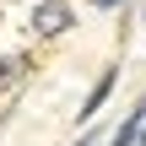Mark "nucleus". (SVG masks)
<instances>
[{
	"instance_id": "obj_1",
	"label": "nucleus",
	"mask_w": 146,
	"mask_h": 146,
	"mask_svg": "<svg viewBox=\"0 0 146 146\" xmlns=\"http://www.w3.org/2000/svg\"><path fill=\"white\" fill-rule=\"evenodd\" d=\"M33 38H60L76 27V5L70 0H33V16H27Z\"/></svg>"
},
{
	"instance_id": "obj_2",
	"label": "nucleus",
	"mask_w": 146,
	"mask_h": 146,
	"mask_svg": "<svg viewBox=\"0 0 146 146\" xmlns=\"http://www.w3.org/2000/svg\"><path fill=\"white\" fill-rule=\"evenodd\" d=\"M114 81H119V70H114V65H108V70H103V76L92 81V92H87V98H81V108H76V119H81V125L103 114V103L114 98Z\"/></svg>"
},
{
	"instance_id": "obj_3",
	"label": "nucleus",
	"mask_w": 146,
	"mask_h": 146,
	"mask_svg": "<svg viewBox=\"0 0 146 146\" xmlns=\"http://www.w3.org/2000/svg\"><path fill=\"white\" fill-rule=\"evenodd\" d=\"M108 146H146V98L130 108V119H125V125L108 135Z\"/></svg>"
},
{
	"instance_id": "obj_4",
	"label": "nucleus",
	"mask_w": 146,
	"mask_h": 146,
	"mask_svg": "<svg viewBox=\"0 0 146 146\" xmlns=\"http://www.w3.org/2000/svg\"><path fill=\"white\" fill-rule=\"evenodd\" d=\"M27 76H33V54H22V49L16 54H0V92H16Z\"/></svg>"
},
{
	"instance_id": "obj_5",
	"label": "nucleus",
	"mask_w": 146,
	"mask_h": 146,
	"mask_svg": "<svg viewBox=\"0 0 146 146\" xmlns=\"http://www.w3.org/2000/svg\"><path fill=\"white\" fill-rule=\"evenodd\" d=\"M125 0H92V11H119Z\"/></svg>"
},
{
	"instance_id": "obj_6",
	"label": "nucleus",
	"mask_w": 146,
	"mask_h": 146,
	"mask_svg": "<svg viewBox=\"0 0 146 146\" xmlns=\"http://www.w3.org/2000/svg\"><path fill=\"white\" fill-rule=\"evenodd\" d=\"M141 27H146V5H141Z\"/></svg>"
}]
</instances>
